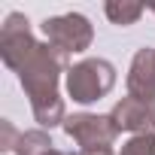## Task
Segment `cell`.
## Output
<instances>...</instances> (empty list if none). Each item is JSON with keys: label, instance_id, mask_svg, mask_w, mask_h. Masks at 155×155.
Instances as JSON below:
<instances>
[{"label": "cell", "instance_id": "8", "mask_svg": "<svg viewBox=\"0 0 155 155\" xmlns=\"http://www.w3.org/2000/svg\"><path fill=\"white\" fill-rule=\"evenodd\" d=\"M12 152L15 155H46V152H52V140L43 131H25V134H18Z\"/></svg>", "mask_w": 155, "mask_h": 155}, {"label": "cell", "instance_id": "4", "mask_svg": "<svg viewBox=\"0 0 155 155\" xmlns=\"http://www.w3.org/2000/svg\"><path fill=\"white\" fill-rule=\"evenodd\" d=\"M40 43L31 37V28H28V18L12 12L6 15L3 21V31H0V55H3V64L12 67V70H21L25 61L34 55Z\"/></svg>", "mask_w": 155, "mask_h": 155}, {"label": "cell", "instance_id": "1", "mask_svg": "<svg viewBox=\"0 0 155 155\" xmlns=\"http://www.w3.org/2000/svg\"><path fill=\"white\" fill-rule=\"evenodd\" d=\"M67 52L55 49L52 43H40L34 49V55L25 61V67L18 70L21 85L31 94V107L34 116L43 128L61 125L64 119V101L58 97V76L67 70Z\"/></svg>", "mask_w": 155, "mask_h": 155}, {"label": "cell", "instance_id": "2", "mask_svg": "<svg viewBox=\"0 0 155 155\" xmlns=\"http://www.w3.org/2000/svg\"><path fill=\"white\" fill-rule=\"evenodd\" d=\"M116 85V70L104 58H88L67 70V91L76 104H94Z\"/></svg>", "mask_w": 155, "mask_h": 155}, {"label": "cell", "instance_id": "6", "mask_svg": "<svg viewBox=\"0 0 155 155\" xmlns=\"http://www.w3.org/2000/svg\"><path fill=\"white\" fill-rule=\"evenodd\" d=\"M113 122L119 125V131H134V134H152L155 131V101H143V97H122L113 110Z\"/></svg>", "mask_w": 155, "mask_h": 155}, {"label": "cell", "instance_id": "3", "mask_svg": "<svg viewBox=\"0 0 155 155\" xmlns=\"http://www.w3.org/2000/svg\"><path fill=\"white\" fill-rule=\"evenodd\" d=\"M43 34H46V40H49L55 49H61V52H67V55L85 52V49L91 46V37H94L91 21H88L85 15H79V12H67V15L46 18V21H43Z\"/></svg>", "mask_w": 155, "mask_h": 155}, {"label": "cell", "instance_id": "7", "mask_svg": "<svg viewBox=\"0 0 155 155\" xmlns=\"http://www.w3.org/2000/svg\"><path fill=\"white\" fill-rule=\"evenodd\" d=\"M128 91L143 101H155V49H140L131 61Z\"/></svg>", "mask_w": 155, "mask_h": 155}, {"label": "cell", "instance_id": "13", "mask_svg": "<svg viewBox=\"0 0 155 155\" xmlns=\"http://www.w3.org/2000/svg\"><path fill=\"white\" fill-rule=\"evenodd\" d=\"M146 9H152V12H155V3H149V6H146Z\"/></svg>", "mask_w": 155, "mask_h": 155}, {"label": "cell", "instance_id": "5", "mask_svg": "<svg viewBox=\"0 0 155 155\" xmlns=\"http://www.w3.org/2000/svg\"><path fill=\"white\" fill-rule=\"evenodd\" d=\"M64 131L82 149H101V146H110L119 137V125L113 122V116H91V113L70 116L64 122Z\"/></svg>", "mask_w": 155, "mask_h": 155}, {"label": "cell", "instance_id": "9", "mask_svg": "<svg viewBox=\"0 0 155 155\" xmlns=\"http://www.w3.org/2000/svg\"><path fill=\"white\" fill-rule=\"evenodd\" d=\"M104 9H107L110 21H113V25H122V28H125V25H134V21L146 12L143 3H125V0H122V3H116V0H113V3H107Z\"/></svg>", "mask_w": 155, "mask_h": 155}, {"label": "cell", "instance_id": "12", "mask_svg": "<svg viewBox=\"0 0 155 155\" xmlns=\"http://www.w3.org/2000/svg\"><path fill=\"white\" fill-rule=\"evenodd\" d=\"M46 155H61V152H58V149H52V152H46Z\"/></svg>", "mask_w": 155, "mask_h": 155}, {"label": "cell", "instance_id": "11", "mask_svg": "<svg viewBox=\"0 0 155 155\" xmlns=\"http://www.w3.org/2000/svg\"><path fill=\"white\" fill-rule=\"evenodd\" d=\"M79 155H116V152H113L110 146H101V149H82Z\"/></svg>", "mask_w": 155, "mask_h": 155}, {"label": "cell", "instance_id": "10", "mask_svg": "<svg viewBox=\"0 0 155 155\" xmlns=\"http://www.w3.org/2000/svg\"><path fill=\"white\" fill-rule=\"evenodd\" d=\"M119 155H155V134H134Z\"/></svg>", "mask_w": 155, "mask_h": 155}]
</instances>
